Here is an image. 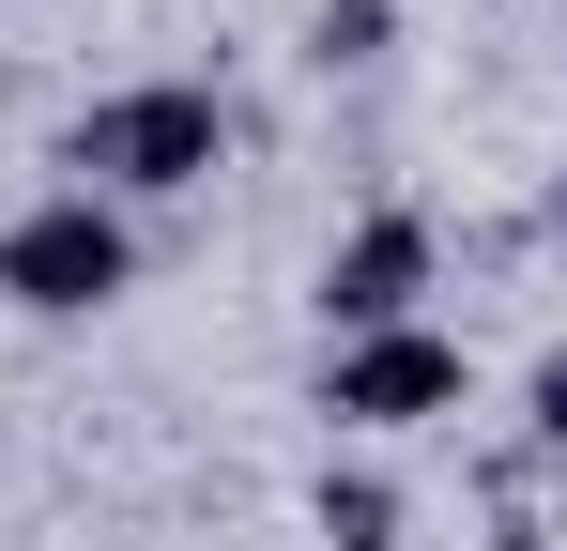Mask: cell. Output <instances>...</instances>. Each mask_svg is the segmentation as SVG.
Returning a JSON list of instances; mask_svg holds the SVG:
<instances>
[{
	"label": "cell",
	"mask_w": 567,
	"mask_h": 551,
	"mask_svg": "<svg viewBox=\"0 0 567 551\" xmlns=\"http://www.w3.org/2000/svg\"><path fill=\"white\" fill-rule=\"evenodd\" d=\"M537 445H567V353L537 367Z\"/></svg>",
	"instance_id": "52a82bcc"
},
{
	"label": "cell",
	"mask_w": 567,
	"mask_h": 551,
	"mask_svg": "<svg viewBox=\"0 0 567 551\" xmlns=\"http://www.w3.org/2000/svg\"><path fill=\"white\" fill-rule=\"evenodd\" d=\"M383 46V0H322V62H369Z\"/></svg>",
	"instance_id": "8992f818"
},
{
	"label": "cell",
	"mask_w": 567,
	"mask_h": 551,
	"mask_svg": "<svg viewBox=\"0 0 567 551\" xmlns=\"http://www.w3.org/2000/svg\"><path fill=\"white\" fill-rule=\"evenodd\" d=\"M0 291H16V306H47V322L107 306V291H123V215H107L93 184H78V199H47V215H16V230H0Z\"/></svg>",
	"instance_id": "7a4b0ae2"
},
{
	"label": "cell",
	"mask_w": 567,
	"mask_h": 551,
	"mask_svg": "<svg viewBox=\"0 0 567 551\" xmlns=\"http://www.w3.org/2000/svg\"><path fill=\"white\" fill-rule=\"evenodd\" d=\"M461 398V353L430 337V322H399V337H353L338 383H322V414H353V429H430Z\"/></svg>",
	"instance_id": "3957f363"
},
{
	"label": "cell",
	"mask_w": 567,
	"mask_h": 551,
	"mask_svg": "<svg viewBox=\"0 0 567 551\" xmlns=\"http://www.w3.org/2000/svg\"><path fill=\"white\" fill-rule=\"evenodd\" d=\"M322 537L338 551H399V490L383 475H322Z\"/></svg>",
	"instance_id": "5b68a950"
},
{
	"label": "cell",
	"mask_w": 567,
	"mask_h": 551,
	"mask_svg": "<svg viewBox=\"0 0 567 551\" xmlns=\"http://www.w3.org/2000/svg\"><path fill=\"white\" fill-rule=\"evenodd\" d=\"M215 138H230V123H215V92H107L93 123H78V169L93 184H138V199H169V184H199L215 169Z\"/></svg>",
	"instance_id": "6da1fadb"
},
{
	"label": "cell",
	"mask_w": 567,
	"mask_h": 551,
	"mask_svg": "<svg viewBox=\"0 0 567 551\" xmlns=\"http://www.w3.org/2000/svg\"><path fill=\"white\" fill-rule=\"evenodd\" d=\"M414 291H430V230H414V215H369V230L322 261V322H338V337H399Z\"/></svg>",
	"instance_id": "277c9868"
}]
</instances>
